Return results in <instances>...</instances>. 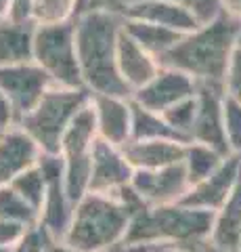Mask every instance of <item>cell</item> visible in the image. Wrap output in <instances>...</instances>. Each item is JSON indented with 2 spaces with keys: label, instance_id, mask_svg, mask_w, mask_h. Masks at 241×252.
<instances>
[{
  "label": "cell",
  "instance_id": "cell-1",
  "mask_svg": "<svg viewBox=\"0 0 241 252\" xmlns=\"http://www.w3.org/2000/svg\"><path fill=\"white\" fill-rule=\"evenodd\" d=\"M76 49L84 86L92 94L132 97L118 72V38L124 26L120 13L95 11L74 17Z\"/></svg>",
  "mask_w": 241,
  "mask_h": 252
},
{
  "label": "cell",
  "instance_id": "cell-2",
  "mask_svg": "<svg viewBox=\"0 0 241 252\" xmlns=\"http://www.w3.org/2000/svg\"><path fill=\"white\" fill-rule=\"evenodd\" d=\"M239 34L241 21L220 13L216 19L201 23L197 30L185 34L160 59V63L189 74L197 84L222 86L231 53L239 42Z\"/></svg>",
  "mask_w": 241,
  "mask_h": 252
},
{
  "label": "cell",
  "instance_id": "cell-3",
  "mask_svg": "<svg viewBox=\"0 0 241 252\" xmlns=\"http://www.w3.org/2000/svg\"><path fill=\"white\" fill-rule=\"evenodd\" d=\"M212 212H204L183 202L147 206L132 217L124 238V246L158 248V246H185L210 240Z\"/></svg>",
  "mask_w": 241,
  "mask_h": 252
},
{
  "label": "cell",
  "instance_id": "cell-4",
  "mask_svg": "<svg viewBox=\"0 0 241 252\" xmlns=\"http://www.w3.org/2000/svg\"><path fill=\"white\" fill-rule=\"evenodd\" d=\"M130 220L132 212L113 193L88 191L76 202L72 225L63 242L80 252H101L120 246Z\"/></svg>",
  "mask_w": 241,
  "mask_h": 252
},
{
  "label": "cell",
  "instance_id": "cell-5",
  "mask_svg": "<svg viewBox=\"0 0 241 252\" xmlns=\"http://www.w3.org/2000/svg\"><path fill=\"white\" fill-rule=\"evenodd\" d=\"M92 93L86 86L53 84L42 99L19 120L17 126L40 145L42 154H59L61 139L78 112L90 101Z\"/></svg>",
  "mask_w": 241,
  "mask_h": 252
},
{
  "label": "cell",
  "instance_id": "cell-6",
  "mask_svg": "<svg viewBox=\"0 0 241 252\" xmlns=\"http://www.w3.org/2000/svg\"><path fill=\"white\" fill-rule=\"evenodd\" d=\"M97 139H99V130H97L95 107H92V101H88L78 112L72 124L67 126L59 149V156L63 160L65 189L74 202H78L82 195L88 193L92 147H95Z\"/></svg>",
  "mask_w": 241,
  "mask_h": 252
},
{
  "label": "cell",
  "instance_id": "cell-7",
  "mask_svg": "<svg viewBox=\"0 0 241 252\" xmlns=\"http://www.w3.org/2000/svg\"><path fill=\"white\" fill-rule=\"evenodd\" d=\"M34 61L53 78L55 84L84 86L76 49L74 19L63 23H53V26H36Z\"/></svg>",
  "mask_w": 241,
  "mask_h": 252
},
{
  "label": "cell",
  "instance_id": "cell-8",
  "mask_svg": "<svg viewBox=\"0 0 241 252\" xmlns=\"http://www.w3.org/2000/svg\"><path fill=\"white\" fill-rule=\"evenodd\" d=\"M40 166L46 175V195L38 212V227L51 240H63L72 225L76 202L69 198L63 181V160L59 154H42Z\"/></svg>",
  "mask_w": 241,
  "mask_h": 252
},
{
  "label": "cell",
  "instance_id": "cell-9",
  "mask_svg": "<svg viewBox=\"0 0 241 252\" xmlns=\"http://www.w3.org/2000/svg\"><path fill=\"white\" fill-rule=\"evenodd\" d=\"M53 84H55L53 78L36 61L0 67V91L11 101L17 114V124L27 112H32L34 105Z\"/></svg>",
  "mask_w": 241,
  "mask_h": 252
},
{
  "label": "cell",
  "instance_id": "cell-10",
  "mask_svg": "<svg viewBox=\"0 0 241 252\" xmlns=\"http://www.w3.org/2000/svg\"><path fill=\"white\" fill-rule=\"evenodd\" d=\"M224 89L216 84H197V112L189 141L218 149L233 156L224 135Z\"/></svg>",
  "mask_w": 241,
  "mask_h": 252
},
{
  "label": "cell",
  "instance_id": "cell-11",
  "mask_svg": "<svg viewBox=\"0 0 241 252\" xmlns=\"http://www.w3.org/2000/svg\"><path fill=\"white\" fill-rule=\"evenodd\" d=\"M132 187L141 193L147 206H161V204H176L189 191L191 181L187 177L183 162L168 164L160 168H141L132 175Z\"/></svg>",
  "mask_w": 241,
  "mask_h": 252
},
{
  "label": "cell",
  "instance_id": "cell-12",
  "mask_svg": "<svg viewBox=\"0 0 241 252\" xmlns=\"http://www.w3.org/2000/svg\"><path fill=\"white\" fill-rule=\"evenodd\" d=\"M197 93V80L189 74L181 72L176 67L161 65L145 86L132 93V101L147 109L164 114L168 107H172L178 101Z\"/></svg>",
  "mask_w": 241,
  "mask_h": 252
},
{
  "label": "cell",
  "instance_id": "cell-13",
  "mask_svg": "<svg viewBox=\"0 0 241 252\" xmlns=\"http://www.w3.org/2000/svg\"><path fill=\"white\" fill-rule=\"evenodd\" d=\"M239 177H241V158L227 156L224 162L212 175L201 179L195 185H191L181 202L185 206H191V208H197L204 212H212L214 215V212L229 200V195L233 193V189H235Z\"/></svg>",
  "mask_w": 241,
  "mask_h": 252
},
{
  "label": "cell",
  "instance_id": "cell-14",
  "mask_svg": "<svg viewBox=\"0 0 241 252\" xmlns=\"http://www.w3.org/2000/svg\"><path fill=\"white\" fill-rule=\"evenodd\" d=\"M132 175H134V168L128 162L124 149L109 143V141L97 139L95 147H92L88 191L113 193L120 187L128 185L132 181Z\"/></svg>",
  "mask_w": 241,
  "mask_h": 252
},
{
  "label": "cell",
  "instance_id": "cell-15",
  "mask_svg": "<svg viewBox=\"0 0 241 252\" xmlns=\"http://www.w3.org/2000/svg\"><path fill=\"white\" fill-rule=\"evenodd\" d=\"M99 139L124 147L132 137V97L92 94Z\"/></svg>",
  "mask_w": 241,
  "mask_h": 252
},
{
  "label": "cell",
  "instance_id": "cell-16",
  "mask_svg": "<svg viewBox=\"0 0 241 252\" xmlns=\"http://www.w3.org/2000/svg\"><path fill=\"white\" fill-rule=\"evenodd\" d=\"M122 17L164 26L181 34H189L201 26L195 15L187 11L185 6L176 4L174 0H130L124 6Z\"/></svg>",
  "mask_w": 241,
  "mask_h": 252
},
{
  "label": "cell",
  "instance_id": "cell-17",
  "mask_svg": "<svg viewBox=\"0 0 241 252\" xmlns=\"http://www.w3.org/2000/svg\"><path fill=\"white\" fill-rule=\"evenodd\" d=\"M42 149L21 126H13L0 137V185H9L15 177L36 166Z\"/></svg>",
  "mask_w": 241,
  "mask_h": 252
},
{
  "label": "cell",
  "instance_id": "cell-18",
  "mask_svg": "<svg viewBox=\"0 0 241 252\" xmlns=\"http://www.w3.org/2000/svg\"><path fill=\"white\" fill-rule=\"evenodd\" d=\"M160 67H161L160 59L153 57L149 51H145L122 26L118 38V72L130 89V93L145 86L160 72Z\"/></svg>",
  "mask_w": 241,
  "mask_h": 252
},
{
  "label": "cell",
  "instance_id": "cell-19",
  "mask_svg": "<svg viewBox=\"0 0 241 252\" xmlns=\"http://www.w3.org/2000/svg\"><path fill=\"white\" fill-rule=\"evenodd\" d=\"M187 141L181 139H145L136 141L130 139L124 145V154H126L128 162L134 170L141 168H160L168 166V164L183 162Z\"/></svg>",
  "mask_w": 241,
  "mask_h": 252
},
{
  "label": "cell",
  "instance_id": "cell-20",
  "mask_svg": "<svg viewBox=\"0 0 241 252\" xmlns=\"http://www.w3.org/2000/svg\"><path fill=\"white\" fill-rule=\"evenodd\" d=\"M241 235V177L237 181L229 200L214 212L212 231L208 244H212L220 252H237Z\"/></svg>",
  "mask_w": 241,
  "mask_h": 252
},
{
  "label": "cell",
  "instance_id": "cell-21",
  "mask_svg": "<svg viewBox=\"0 0 241 252\" xmlns=\"http://www.w3.org/2000/svg\"><path fill=\"white\" fill-rule=\"evenodd\" d=\"M34 23L0 21V67L34 61Z\"/></svg>",
  "mask_w": 241,
  "mask_h": 252
},
{
  "label": "cell",
  "instance_id": "cell-22",
  "mask_svg": "<svg viewBox=\"0 0 241 252\" xmlns=\"http://www.w3.org/2000/svg\"><path fill=\"white\" fill-rule=\"evenodd\" d=\"M124 30H126L145 51H149L153 57H158V59L164 57V55L185 36L181 32L168 30L164 26H155V23L136 21V19H126V17H124Z\"/></svg>",
  "mask_w": 241,
  "mask_h": 252
},
{
  "label": "cell",
  "instance_id": "cell-23",
  "mask_svg": "<svg viewBox=\"0 0 241 252\" xmlns=\"http://www.w3.org/2000/svg\"><path fill=\"white\" fill-rule=\"evenodd\" d=\"M224 154H220L218 149L204 145V143H195V141H189L185 145V156H183V166L187 170V177H189L191 185L199 183L201 179L210 177L212 172L224 162Z\"/></svg>",
  "mask_w": 241,
  "mask_h": 252
},
{
  "label": "cell",
  "instance_id": "cell-24",
  "mask_svg": "<svg viewBox=\"0 0 241 252\" xmlns=\"http://www.w3.org/2000/svg\"><path fill=\"white\" fill-rule=\"evenodd\" d=\"M130 139L145 141V139H181V137L170 128L166 118L160 112L147 109L132 101V137Z\"/></svg>",
  "mask_w": 241,
  "mask_h": 252
},
{
  "label": "cell",
  "instance_id": "cell-25",
  "mask_svg": "<svg viewBox=\"0 0 241 252\" xmlns=\"http://www.w3.org/2000/svg\"><path fill=\"white\" fill-rule=\"evenodd\" d=\"M0 219L19 220L27 227H36L38 210L13 185H0Z\"/></svg>",
  "mask_w": 241,
  "mask_h": 252
},
{
  "label": "cell",
  "instance_id": "cell-26",
  "mask_svg": "<svg viewBox=\"0 0 241 252\" xmlns=\"http://www.w3.org/2000/svg\"><path fill=\"white\" fill-rule=\"evenodd\" d=\"M9 185H13L23 195V198H26L38 212H40V206H42L44 195H46V185H49L40 162H38L36 166L27 168L26 172H21L19 177H15Z\"/></svg>",
  "mask_w": 241,
  "mask_h": 252
},
{
  "label": "cell",
  "instance_id": "cell-27",
  "mask_svg": "<svg viewBox=\"0 0 241 252\" xmlns=\"http://www.w3.org/2000/svg\"><path fill=\"white\" fill-rule=\"evenodd\" d=\"M195 112H197V93L183 99V101H178V103H174L172 107H168L161 116L166 118L170 128H172L183 141L189 143L191 128H193V122H195Z\"/></svg>",
  "mask_w": 241,
  "mask_h": 252
},
{
  "label": "cell",
  "instance_id": "cell-28",
  "mask_svg": "<svg viewBox=\"0 0 241 252\" xmlns=\"http://www.w3.org/2000/svg\"><path fill=\"white\" fill-rule=\"evenodd\" d=\"M74 17L76 0H34V26H53Z\"/></svg>",
  "mask_w": 241,
  "mask_h": 252
},
{
  "label": "cell",
  "instance_id": "cell-29",
  "mask_svg": "<svg viewBox=\"0 0 241 252\" xmlns=\"http://www.w3.org/2000/svg\"><path fill=\"white\" fill-rule=\"evenodd\" d=\"M224 135L233 156L241 158V101L224 94Z\"/></svg>",
  "mask_w": 241,
  "mask_h": 252
},
{
  "label": "cell",
  "instance_id": "cell-30",
  "mask_svg": "<svg viewBox=\"0 0 241 252\" xmlns=\"http://www.w3.org/2000/svg\"><path fill=\"white\" fill-rule=\"evenodd\" d=\"M222 89L227 97L241 101V44L239 42L231 53L227 74H224V80H222Z\"/></svg>",
  "mask_w": 241,
  "mask_h": 252
},
{
  "label": "cell",
  "instance_id": "cell-31",
  "mask_svg": "<svg viewBox=\"0 0 241 252\" xmlns=\"http://www.w3.org/2000/svg\"><path fill=\"white\" fill-rule=\"evenodd\" d=\"M174 2L191 11L199 19V23L212 21L222 13V0H174Z\"/></svg>",
  "mask_w": 241,
  "mask_h": 252
},
{
  "label": "cell",
  "instance_id": "cell-32",
  "mask_svg": "<svg viewBox=\"0 0 241 252\" xmlns=\"http://www.w3.org/2000/svg\"><path fill=\"white\" fill-rule=\"evenodd\" d=\"M49 240H51L49 235L36 225V227H32V229H27V233L23 235L15 246H11L9 252H44L46 242Z\"/></svg>",
  "mask_w": 241,
  "mask_h": 252
},
{
  "label": "cell",
  "instance_id": "cell-33",
  "mask_svg": "<svg viewBox=\"0 0 241 252\" xmlns=\"http://www.w3.org/2000/svg\"><path fill=\"white\" fill-rule=\"evenodd\" d=\"M130 0H76V17L84 13H95V11H109L120 13L124 11Z\"/></svg>",
  "mask_w": 241,
  "mask_h": 252
},
{
  "label": "cell",
  "instance_id": "cell-34",
  "mask_svg": "<svg viewBox=\"0 0 241 252\" xmlns=\"http://www.w3.org/2000/svg\"><path fill=\"white\" fill-rule=\"evenodd\" d=\"M27 229H32V227L23 225V223H19V220L0 219V246L2 248L15 246V244L27 233Z\"/></svg>",
  "mask_w": 241,
  "mask_h": 252
},
{
  "label": "cell",
  "instance_id": "cell-35",
  "mask_svg": "<svg viewBox=\"0 0 241 252\" xmlns=\"http://www.w3.org/2000/svg\"><path fill=\"white\" fill-rule=\"evenodd\" d=\"M6 19L17 23H34V0H11Z\"/></svg>",
  "mask_w": 241,
  "mask_h": 252
},
{
  "label": "cell",
  "instance_id": "cell-36",
  "mask_svg": "<svg viewBox=\"0 0 241 252\" xmlns=\"http://www.w3.org/2000/svg\"><path fill=\"white\" fill-rule=\"evenodd\" d=\"M13 126H17V114H15L11 101L6 99V94L0 91V137L9 132Z\"/></svg>",
  "mask_w": 241,
  "mask_h": 252
},
{
  "label": "cell",
  "instance_id": "cell-37",
  "mask_svg": "<svg viewBox=\"0 0 241 252\" xmlns=\"http://www.w3.org/2000/svg\"><path fill=\"white\" fill-rule=\"evenodd\" d=\"M222 13L241 21V0H222Z\"/></svg>",
  "mask_w": 241,
  "mask_h": 252
},
{
  "label": "cell",
  "instance_id": "cell-38",
  "mask_svg": "<svg viewBox=\"0 0 241 252\" xmlns=\"http://www.w3.org/2000/svg\"><path fill=\"white\" fill-rule=\"evenodd\" d=\"M44 252H80V250H76L74 246H69V244L63 242V240H49V242H46Z\"/></svg>",
  "mask_w": 241,
  "mask_h": 252
},
{
  "label": "cell",
  "instance_id": "cell-39",
  "mask_svg": "<svg viewBox=\"0 0 241 252\" xmlns=\"http://www.w3.org/2000/svg\"><path fill=\"white\" fill-rule=\"evenodd\" d=\"M9 9H11V0H0V21L9 17Z\"/></svg>",
  "mask_w": 241,
  "mask_h": 252
},
{
  "label": "cell",
  "instance_id": "cell-40",
  "mask_svg": "<svg viewBox=\"0 0 241 252\" xmlns=\"http://www.w3.org/2000/svg\"><path fill=\"white\" fill-rule=\"evenodd\" d=\"M155 252H185L181 246H158V248H153Z\"/></svg>",
  "mask_w": 241,
  "mask_h": 252
},
{
  "label": "cell",
  "instance_id": "cell-41",
  "mask_svg": "<svg viewBox=\"0 0 241 252\" xmlns=\"http://www.w3.org/2000/svg\"><path fill=\"white\" fill-rule=\"evenodd\" d=\"M126 252H155V250L153 248H145V246H136V248L126 246Z\"/></svg>",
  "mask_w": 241,
  "mask_h": 252
},
{
  "label": "cell",
  "instance_id": "cell-42",
  "mask_svg": "<svg viewBox=\"0 0 241 252\" xmlns=\"http://www.w3.org/2000/svg\"><path fill=\"white\" fill-rule=\"evenodd\" d=\"M101 252H126V246L120 244V246H113V248H107V250H101Z\"/></svg>",
  "mask_w": 241,
  "mask_h": 252
},
{
  "label": "cell",
  "instance_id": "cell-43",
  "mask_svg": "<svg viewBox=\"0 0 241 252\" xmlns=\"http://www.w3.org/2000/svg\"><path fill=\"white\" fill-rule=\"evenodd\" d=\"M237 252H241V235H239V244H237Z\"/></svg>",
  "mask_w": 241,
  "mask_h": 252
},
{
  "label": "cell",
  "instance_id": "cell-44",
  "mask_svg": "<svg viewBox=\"0 0 241 252\" xmlns=\"http://www.w3.org/2000/svg\"><path fill=\"white\" fill-rule=\"evenodd\" d=\"M0 252H9V248H2V246H0Z\"/></svg>",
  "mask_w": 241,
  "mask_h": 252
},
{
  "label": "cell",
  "instance_id": "cell-45",
  "mask_svg": "<svg viewBox=\"0 0 241 252\" xmlns=\"http://www.w3.org/2000/svg\"><path fill=\"white\" fill-rule=\"evenodd\" d=\"M239 44H241V34H239Z\"/></svg>",
  "mask_w": 241,
  "mask_h": 252
}]
</instances>
